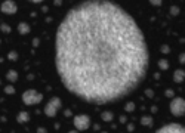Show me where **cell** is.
<instances>
[{
  "mask_svg": "<svg viewBox=\"0 0 185 133\" xmlns=\"http://www.w3.org/2000/svg\"><path fill=\"white\" fill-rule=\"evenodd\" d=\"M150 52L133 17L111 0H84L56 30L55 65L62 84L93 105L117 102L139 87Z\"/></svg>",
  "mask_w": 185,
  "mask_h": 133,
  "instance_id": "1",
  "label": "cell"
},
{
  "mask_svg": "<svg viewBox=\"0 0 185 133\" xmlns=\"http://www.w3.org/2000/svg\"><path fill=\"white\" fill-rule=\"evenodd\" d=\"M43 99V95L39 93L34 89H30V90H25L22 93V102L25 105H36V104H40Z\"/></svg>",
  "mask_w": 185,
  "mask_h": 133,
  "instance_id": "2",
  "label": "cell"
},
{
  "mask_svg": "<svg viewBox=\"0 0 185 133\" xmlns=\"http://www.w3.org/2000/svg\"><path fill=\"white\" fill-rule=\"evenodd\" d=\"M170 111L175 117H182L185 114V101L182 98H173L170 102Z\"/></svg>",
  "mask_w": 185,
  "mask_h": 133,
  "instance_id": "3",
  "label": "cell"
},
{
  "mask_svg": "<svg viewBox=\"0 0 185 133\" xmlns=\"http://www.w3.org/2000/svg\"><path fill=\"white\" fill-rule=\"evenodd\" d=\"M59 107H61V99H59V98H52V99L46 104V107H44V114L48 117H55L56 112H58Z\"/></svg>",
  "mask_w": 185,
  "mask_h": 133,
  "instance_id": "4",
  "label": "cell"
},
{
  "mask_svg": "<svg viewBox=\"0 0 185 133\" xmlns=\"http://www.w3.org/2000/svg\"><path fill=\"white\" fill-rule=\"evenodd\" d=\"M73 123H74V127H76L77 130H86V129L91 127V118L86 114H80V116L74 117Z\"/></svg>",
  "mask_w": 185,
  "mask_h": 133,
  "instance_id": "5",
  "label": "cell"
},
{
  "mask_svg": "<svg viewBox=\"0 0 185 133\" xmlns=\"http://www.w3.org/2000/svg\"><path fill=\"white\" fill-rule=\"evenodd\" d=\"M159 132L160 133H166V132H169V133H184L185 129H184V126H181L179 123H169V124L160 127Z\"/></svg>",
  "mask_w": 185,
  "mask_h": 133,
  "instance_id": "6",
  "label": "cell"
},
{
  "mask_svg": "<svg viewBox=\"0 0 185 133\" xmlns=\"http://www.w3.org/2000/svg\"><path fill=\"white\" fill-rule=\"evenodd\" d=\"M0 10H2L3 13L12 15V13H15V12L18 10V6H17V3H15L13 0H5V2L2 3V6H0Z\"/></svg>",
  "mask_w": 185,
  "mask_h": 133,
  "instance_id": "7",
  "label": "cell"
},
{
  "mask_svg": "<svg viewBox=\"0 0 185 133\" xmlns=\"http://www.w3.org/2000/svg\"><path fill=\"white\" fill-rule=\"evenodd\" d=\"M17 120H18V123H28L30 121V114L27 111H22V112L18 114Z\"/></svg>",
  "mask_w": 185,
  "mask_h": 133,
  "instance_id": "8",
  "label": "cell"
},
{
  "mask_svg": "<svg viewBox=\"0 0 185 133\" xmlns=\"http://www.w3.org/2000/svg\"><path fill=\"white\" fill-rule=\"evenodd\" d=\"M184 70H176L175 71V74H173V80H175V83H182L184 82Z\"/></svg>",
  "mask_w": 185,
  "mask_h": 133,
  "instance_id": "9",
  "label": "cell"
},
{
  "mask_svg": "<svg viewBox=\"0 0 185 133\" xmlns=\"http://www.w3.org/2000/svg\"><path fill=\"white\" fill-rule=\"evenodd\" d=\"M18 33L19 34H28L30 33V25L27 24V22H21V24L18 25Z\"/></svg>",
  "mask_w": 185,
  "mask_h": 133,
  "instance_id": "10",
  "label": "cell"
},
{
  "mask_svg": "<svg viewBox=\"0 0 185 133\" xmlns=\"http://www.w3.org/2000/svg\"><path fill=\"white\" fill-rule=\"evenodd\" d=\"M101 118L104 120V121H107V123H108V121H111V120L114 118V114H113L111 111H104V112L101 114Z\"/></svg>",
  "mask_w": 185,
  "mask_h": 133,
  "instance_id": "11",
  "label": "cell"
},
{
  "mask_svg": "<svg viewBox=\"0 0 185 133\" xmlns=\"http://www.w3.org/2000/svg\"><path fill=\"white\" fill-rule=\"evenodd\" d=\"M6 78H8L9 82H17V80H18V73L15 71V70H10V71H8Z\"/></svg>",
  "mask_w": 185,
  "mask_h": 133,
  "instance_id": "12",
  "label": "cell"
},
{
  "mask_svg": "<svg viewBox=\"0 0 185 133\" xmlns=\"http://www.w3.org/2000/svg\"><path fill=\"white\" fill-rule=\"evenodd\" d=\"M141 123H142L144 126H151L152 124V118L151 117H142V118H141Z\"/></svg>",
  "mask_w": 185,
  "mask_h": 133,
  "instance_id": "13",
  "label": "cell"
},
{
  "mask_svg": "<svg viewBox=\"0 0 185 133\" xmlns=\"http://www.w3.org/2000/svg\"><path fill=\"white\" fill-rule=\"evenodd\" d=\"M159 66L161 68V70H168V68H169V62L166 61V59H160V61H159Z\"/></svg>",
  "mask_w": 185,
  "mask_h": 133,
  "instance_id": "14",
  "label": "cell"
},
{
  "mask_svg": "<svg viewBox=\"0 0 185 133\" xmlns=\"http://www.w3.org/2000/svg\"><path fill=\"white\" fill-rule=\"evenodd\" d=\"M3 90H5V93H8V95H12V93H15V87L9 84V86H5V87H3Z\"/></svg>",
  "mask_w": 185,
  "mask_h": 133,
  "instance_id": "15",
  "label": "cell"
},
{
  "mask_svg": "<svg viewBox=\"0 0 185 133\" xmlns=\"http://www.w3.org/2000/svg\"><path fill=\"white\" fill-rule=\"evenodd\" d=\"M8 58L10 59V61H17V59H18V53H17V52H13V50H12V52H9Z\"/></svg>",
  "mask_w": 185,
  "mask_h": 133,
  "instance_id": "16",
  "label": "cell"
},
{
  "mask_svg": "<svg viewBox=\"0 0 185 133\" xmlns=\"http://www.w3.org/2000/svg\"><path fill=\"white\" fill-rule=\"evenodd\" d=\"M133 109H135V104H133V102H127V104H126V111H127V112H132Z\"/></svg>",
  "mask_w": 185,
  "mask_h": 133,
  "instance_id": "17",
  "label": "cell"
},
{
  "mask_svg": "<svg viewBox=\"0 0 185 133\" xmlns=\"http://www.w3.org/2000/svg\"><path fill=\"white\" fill-rule=\"evenodd\" d=\"M0 28H2V31H3V33H10V27H9L8 24H2Z\"/></svg>",
  "mask_w": 185,
  "mask_h": 133,
  "instance_id": "18",
  "label": "cell"
},
{
  "mask_svg": "<svg viewBox=\"0 0 185 133\" xmlns=\"http://www.w3.org/2000/svg\"><path fill=\"white\" fill-rule=\"evenodd\" d=\"M170 12H172V15H173V17H176L178 13H179V8H178V6H173V8L170 9Z\"/></svg>",
  "mask_w": 185,
  "mask_h": 133,
  "instance_id": "19",
  "label": "cell"
},
{
  "mask_svg": "<svg viewBox=\"0 0 185 133\" xmlns=\"http://www.w3.org/2000/svg\"><path fill=\"white\" fill-rule=\"evenodd\" d=\"M150 3H151L152 6H160V5H161V0H150Z\"/></svg>",
  "mask_w": 185,
  "mask_h": 133,
  "instance_id": "20",
  "label": "cell"
},
{
  "mask_svg": "<svg viewBox=\"0 0 185 133\" xmlns=\"http://www.w3.org/2000/svg\"><path fill=\"white\" fill-rule=\"evenodd\" d=\"M169 46H166V44H164V46H163V48H161V52H163V53H169Z\"/></svg>",
  "mask_w": 185,
  "mask_h": 133,
  "instance_id": "21",
  "label": "cell"
},
{
  "mask_svg": "<svg viewBox=\"0 0 185 133\" xmlns=\"http://www.w3.org/2000/svg\"><path fill=\"white\" fill-rule=\"evenodd\" d=\"M166 96H173V92H172V90H166Z\"/></svg>",
  "mask_w": 185,
  "mask_h": 133,
  "instance_id": "22",
  "label": "cell"
},
{
  "mask_svg": "<svg viewBox=\"0 0 185 133\" xmlns=\"http://www.w3.org/2000/svg\"><path fill=\"white\" fill-rule=\"evenodd\" d=\"M147 95H148V96L151 98V96H152V95H154V93H152V90H147Z\"/></svg>",
  "mask_w": 185,
  "mask_h": 133,
  "instance_id": "23",
  "label": "cell"
},
{
  "mask_svg": "<svg viewBox=\"0 0 185 133\" xmlns=\"http://www.w3.org/2000/svg\"><path fill=\"white\" fill-rule=\"evenodd\" d=\"M33 44H34V46H37V44H39V40H37V39H34V42H33Z\"/></svg>",
  "mask_w": 185,
  "mask_h": 133,
  "instance_id": "24",
  "label": "cell"
},
{
  "mask_svg": "<svg viewBox=\"0 0 185 133\" xmlns=\"http://www.w3.org/2000/svg\"><path fill=\"white\" fill-rule=\"evenodd\" d=\"M30 2H34V3H40V2H43V0H30Z\"/></svg>",
  "mask_w": 185,
  "mask_h": 133,
  "instance_id": "25",
  "label": "cell"
}]
</instances>
